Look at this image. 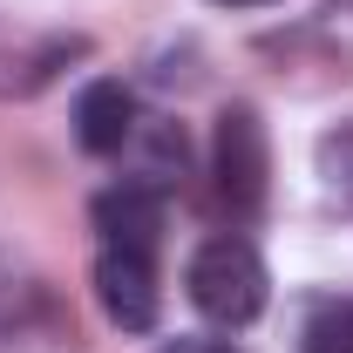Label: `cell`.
Masks as SVG:
<instances>
[{"mask_svg":"<svg viewBox=\"0 0 353 353\" xmlns=\"http://www.w3.org/2000/svg\"><path fill=\"white\" fill-rule=\"evenodd\" d=\"M183 292H190V306L204 312L211 326L238 333V326H252V319L265 312L272 279H265L259 245L238 238V231H224V238H204V245H197V259H190V272H183Z\"/></svg>","mask_w":353,"mask_h":353,"instance_id":"cell-1","label":"cell"},{"mask_svg":"<svg viewBox=\"0 0 353 353\" xmlns=\"http://www.w3.org/2000/svg\"><path fill=\"white\" fill-rule=\"evenodd\" d=\"M211 176H218V204L231 211V218H259V204H265V176H272V157H265V123L245 109V102L218 116Z\"/></svg>","mask_w":353,"mask_h":353,"instance_id":"cell-2","label":"cell"},{"mask_svg":"<svg viewBox=\"0 0 353 353\" xmlns=\"http://www.w3.org/2000/svg\"><path fill=\"white\" fill-rule=\"evenodd\" d=\"M95 299H102V319H109V326L150 333L157 312H163L157 252H116V245H102V252H95Z\"/></svg>","mask_w":353,"mask_h":353,"instance_id":"cell-3","label":"cell"},{"mask_svg":"<svg viewBox=\"0 0 353 353\" xmlns=\"http://www.w3.org/2000/svg\"><path fill=\"white\" fill-rule=\"evenodd\" d=\"M68 312L41 279H0V353H61Z\"/></svg>","mask_w":353,"mask_h":353,"instance_id":"cell-4","label":"cell"},{"mask_svg":"<svg viewBox=\"0 0 353 353\" xmlns=\"http://www.w3.org/2000/svg\"><path fill=\"white\" fill-rule=\"evenodd\" d=\"M88 218L102 231V245H116V252H157V238H163V197L123 176V183H109L95 197Z\"/></svg>","mask_w":353,"mask_h":353,"instance_id":"cell-5","label":"cell"},{"mask_svg":"<svg viewBox=\"0 0 353 353\" xmlns=\"http://www.w3.org/2000/svg\"><path fill=\"white\" fill-rule=\"evenodd\" d=\"M123 157H130V170H136L130 183L157 190V197H170L176 183H183V170H190V143H183V130H176L170 116H136Z\"/></svg>","mask_w":353,"mask_h":353,"instance_id":"cell-6","label":"cell"},{"mask_svg":"<svg viewBox=\"0 0 353 353\" xmlns=\"http://www.w3.org/2000/svg\"><path fill=\"white\" fill-rule=\"evenodd\" d=\"M136 130V95L123 82H88L75 95V143H82L88 157H123V143Z\"/></svg>","mask_w":353,"mask_h":353,"instance_id":"cell-7","label":"cell"},{"mask_svg":"<svg viewBox=\"0 0 353 353\" xmlns=\"http://www.w3.org/2000/svg\"><path fill=\"white\" fill-rule=\"evenodd\" d=\"M299 353H353V299H312L299 319Z\"/></svg>","mask_w":353,"mask_h":353,"instance_id":"cell-8","label":"cell"},{"mask_svg":"<svg viewBox=\"0 0 353 353\" xmlns=\"http://www.w3.org/2000/svg\"><path fill=\"white\" fill-rule=\"evenodd\" d=\"M319 183H326V197L353 211V123H340L333 136H319Z\"/></svg>","mask_w":353,"mask_h":353,"instance_id":"cell-9","label":"cell"},{"mask_svg":"<svg viewBox=\"0 0 353 353\" xmlns=\"http://www.w3.org/2000/svg\"><path fill=\"white\" fill-rule=\"evenodd\" d=\"M157 353H238V347H224V340H197V333H176V340H163Z\"/></svg>","mask_w":353,"mask_h":353,"instance_id":"cell-10","label":"cell"},{"mask_svg":"<svg viewBox=\"0 0 353 353\" xmlns=\"http://www.w3.org/2000/svg\"><path fill=\"white\" fill-rule=\"evenodd\" d=\"M218 7H272V0H218Z\"/></svg>","mask_w":353,"mask_h":353,"instance_id":"cell-11","label":"cell"}]
</instances>
